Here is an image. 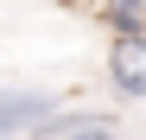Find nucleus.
<instances>
[{
    "instance_id": "nucleus-1",
    "label": "nucleus",
    "mask_w": 146,
    "mask_h": 140,
    "mask_svg": "<svg viewBox=\"0 0 146 140\" xmlns=\"http://www.w3.org/2000/svg\"><path fill=\"white\" fill-rule=\"evenodd\" d=\"M64 96H51V89H0V140H19V134H44V127H51L57 121V108Z\"/></svg>"
},
{
    "instance_id": "nucleus-3",
    "label": "nucleus",
    "mask_w": 146,
    "mask_h": 140,
    "mask_svg": "<svg viewBox=\"0 0 146 140\" xmlns=\"http://www.w3.org/2000/svg\"><path fill=\"white\" fill-rule=\"evenodd\" d=\"M114 38H146V0H83Z\"/></svg>"
},
{
    "instance_id": "nucleus-2",
    "label": "nucleus",
    "mask_w": 146,
    "mask_h": 140,
    "mask_svg": "<svg viewBox=\"0 0 146 140\" xmlns=\"http://www.w3.org/2000/svg\"><path fill=\"white\" fill-rule=\"evenodd\" d=\"M108 83L127 102H146V38H114L108 45Z\"/></svg>"
},
{
    "instance_id": "nucleus-4",
    "label": "nucleus",
    "mask_w": 146,
    "mask_h": 140,
    "mask_svg": "<svg viewBox=\"0 0 146 140\" xmlns=\"http://www.w3.org/2000/svg\"><path fill=\"white\" fill-rule=\"evenodd\" d=\"M38 140H121V134H114V115H89L83 108V115H57Z\"/></svg>"
}]
</instances>
